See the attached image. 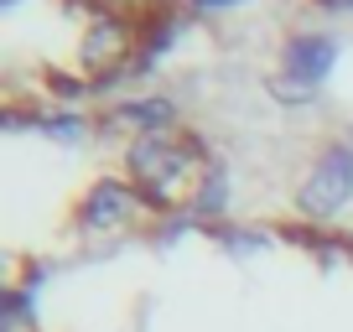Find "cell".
<instances>
[{
    "instance_id": "cell-6",
    "label": "cell",
    "mask_w": 353,
    "mask_h": 332,
    "mask_svg": "<svg viewBox=\"0 0 353 332\" xmlns=\"http://www.w3.org/2000/svg\"><path fill=\"white\" fill-rule=\"evenodd\" d=\"M192 213H198V218H223V213H229V172H223V166H203Z\"/></svg>"
},
{
    "instance_id": "cell-2",
    "label": "cell",
    "mask_w": 353,
    "mask_h": 332,
    "mask_svg": "<svg viewBox=\"0 0 353 332\" xmlns=\"http://www.w3.org/2000/svg\"><path fill=\"white\" fill-rule=\"evenodd\" d=\"M348 203H353V145L348 141H332V145H322V151H317L307 182H301L296 213H301V218H312V223H332Z\"/></svg>"
},
{
    "instance_id": "cell-5",
    "label": "cell",
    "mask_w": 353,
    "mask_h": 332,
    "mask_svg": "<svg viewBox=\"0 0 353 332\" xmlns=\"http://www.w3.org/2000/svg\"><path fill=\"white\" fill-rule=\"evenodd\" d=\"M110 125H130L135 135H166L176 125V104L166 94H156V99H125V104H114Z\"/></svg>"
},
{
    "instance_id": "cell-4",
    "label": "cell",
    "mask_w": 353,
    "mask_h": 332,
    "mask_svg": "<svg viewBox=\"0 0 353 332\" xmlns=\"http://www.w3.org/2000/svg\"><path fill=\"white\" fill-rule=\"evenodd\" d=\"M332 68H338V37H327V32H296V37H286V52H281V73H286V78L322 83Z\"/></svg>"
},
{
    "instance_id": "cell-3",
    "label": "cell",
    "mask_w": 353,
    "mask_h": 332,
    "mask_svg": "<svg viewBox=\"0 0 353 332\" xmlns=\"http://www.w3.org/2000/svg\"><path fill=\"white\" fill-rule=\"evenodd\" d=\"M145 208H151V203L141 198V187H135L130 177H99L83 192V203H78V229L114 234V229H125V223H135Z\"/></svg>"
},
{
    "instance_id": "cell-1",
    "label": "cell",
    "mask_w": 353,
    "mask_h": 332,
    "mask_svg": "<svg viewBox=\"0 0 353 332\" xmlns=\"http://www.w3.org/2000/svg\"><path fill=\"white\" fill-rule=\"evenodd\" d=\"M203 145L198 141H182L176 130L166 135H135L130 151H125V166H130V182L141 187V198L151 208H172L188 187H198L203 172Z\"/></svg>"
},
{
    "instance_id": "cell-7",
    "label": "cell",
    "mask_w": 353,
    "mask_h": 332,
    "mask_svg": "<svg viewBox=\"0 0 353 332\" xmlns=\"http://www.w3.org/2000/svg\"><path fill=\"white\" fill-rule=\"evenodd\" d=\"M37 130L52 135V141H83L88 120H83V114H37Z\"/></svg>"
},
{
    "instance_id": "cell-8",
    "label": "cell",
    "mask_w": 353,
    "mask_h": 332,
    "mask_svg": "<svg viewBox=\"0 0 353 332\" xmlns=\"http://www.w3.org/2000/svg\"><path fill=\"white\" fill-rule=\"evenodd\" d=\"M270 89H276L281 104H312V99H317V83H301V78H286V73H281Z\"/></svg>"
}]
</instances>
